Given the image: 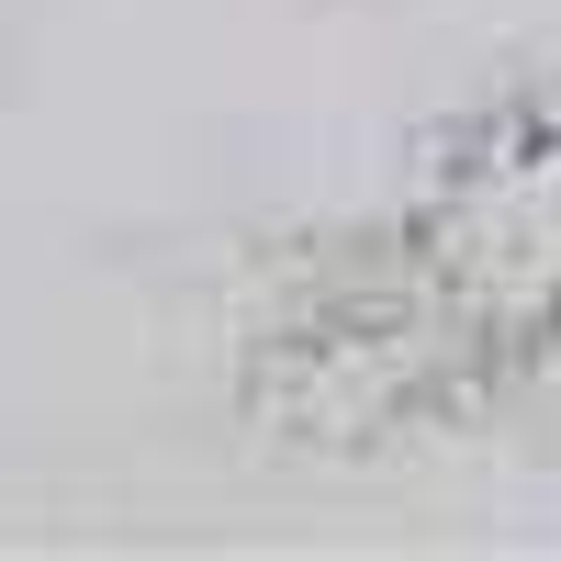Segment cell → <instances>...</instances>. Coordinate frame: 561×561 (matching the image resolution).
I'll return each mask as SVG.
<instances>
[{
    "label": "cell",
    "instance_id": "cell-1",
    "mask_svg": "<svg viewBox=\"0 0 561 561\" xmlns=\"http://www.w3.org/2000/svg\"><path fill=\"white\" fill-rule=\"evenodd\" d=\"M427 280L494 337H561V90L494 113L472 158L438 180Z\"/></svg>",
    "mask_w": 561,
    "mask_h": 561
}]
</instances>
